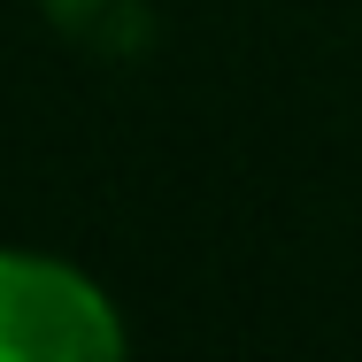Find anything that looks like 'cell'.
I'll return each instance as SVG.
<instances>
[{
    "instance_id": "1",
    "label": "cell",
    "mask_w": 362,
    "mask_h": 362,
    "mask_svg": "<svg viewBox=\"0 0 362 362\" xmlns=\"http://www.w3.org/2000/svg\"><path fill=\"white\" fill-rule=\"evenodd\" d=\"M108 347H116V324L93 286H77L54 262L0 255V362H70Z\"/></svg>"
}]
</instances>
